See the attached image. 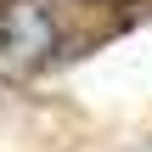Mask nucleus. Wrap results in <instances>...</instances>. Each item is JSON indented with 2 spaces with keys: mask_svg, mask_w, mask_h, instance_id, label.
Masks as SVG:
<instances>
[{
  "mask_svg": "<svg viewBox=\"0 0 152 152\" xmlns=\"http://www.w3.org/2000/svg\"><path fill=\"white\" fill-rule=\"evenodd\" d=\"M62 6L56 0H0V79H34L62 56Z\"/></svg>",
  "mask_w": 152,
  "mask_h": 152,
  "instance_id": "f257e3e1",
  "label": "nucleus"
},
{
  "mask_svg": "<svg viewBox=\"0 0 152 152\" xmlns=\"http://www.w3.org/2000/svg\"><path fill=\"white\" fill-rule=\"evenodd\" d=\"M96 6H135V0H96Z\"/></svg>",
  "mask_w": 152,
  "mask_h": 152,
  "instance_id": "f03ea898",
  "label": "nucleus"
}]
</instances>
